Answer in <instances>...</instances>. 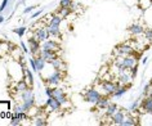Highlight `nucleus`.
<instances>
[{
	"label": "nucleus",
	"mask_w": 152,
	"mask_h": 126,
	"mask_svg": "<svg viewBox=\"0 0 152 126\" xmlns=\"http://www.w3.org/2000/svg\"><path fill=\"white\" fill-rule=\"evenodd\" d=\"M62 71H58V70H56L54 74H52L50 76H49L48 79H45V82L48 84L49 86H53V87H56L58 84L61 82V80H62Z\"/></svg>",
	"instance_id": "nucleus-6"
},
{
	"label": "nucleus",
	"mask_w": 152,
	"mask_h": 126,
	"mask_svg": "<svg viewBox=\"0 0 152 126\" xmlns=\"http://www.w3.org/2000/svg\"><path fill=\"white\" fill-rule=\"evenodd\" d=\"M41 57H43L47 62L50 63L53 59L57 58V53L53 50H41Z\"/></svg>",
	"instance_id": "nucleus-15"
},
{
	"label": "nucleus",
	"mask_w": 152,
	"mask_h": 126,
	"mask_svg": "<svg viewBox=\"0 0 152 126\" xmlns=\"http://www.w3.org/2000/svg\"><path fill=\"white\" fill-rule=\"evenodd\" d=\"M135 124H138V121H137V118L135 117H133L132 114H126V117L123 120V122H121V126H133V125H135Z\"/></svg>",
	"instance_id": "nucleus-16"
},
{
	"label": "nucleus",
	"mask_w": 152,
	"mask_h": 126,
	"mask_svg": "<svg viewBox=\"0 0 152 126\" xmlns=\"http://www.w3.org/2000/svg\"><path fill=\"white\" fill-rule=\"evenodd\" d=\"M142 108H143V112L151 113V111H152V97L151 95H148L147 98H144V101L142 103Z\"/></svg>",
	"instance_id": "nucleus-13"
},
{
	"label": "nucleus",
	"mask_w": 152,
	"mask_h": 126,
	"mask_svg": "<svg viewBox=\"0 0 152 126\" xmlns=\"http://www.w3.org/2000/svg\"><path fill=\"white\" fill-rule=\"evenodd\" d=\"M45 60L41 55H37L35 57V63H36V67H37V71H41V70H44V66H45Z\"/></svg>",
	"instance_id": "nucleus-19"
},
{
	"label": "nucleus",
	"mask_w": 152,
	"mask_h": 126,
	"mask_svg": "<svg viewBox=\"0 0 152 126\" xmlns=\"http://www.w3.org/2000/svg\"><path fill=\"white\" fill-rule=\"evenodd\" d=\"M7 3H8V0H4V1H3V4L0 5V10H4V9H5V7H7Z\"/></svg>",
	"instance_id": "nucleus-31"
},
{
	"label": "nucleus",
	"mask_w": 152,
	"mask_h": 126,
	"mask_svg": "<svg viewBox=\"0 0 152 126\" xmlns=\"http://www.w3.org/2000/svg\"><path fill=\"white\" fill-rule=\"evenodd\" d=\"M3 21H4V17H3V16H0V23H1Z\"/></svg>",
	"instance_id": "nucleus-34"
},
{
	"label": "nucleus",
	"mask_w": 152,
	"mask_h": 126,
	"mask_svg": "<svg viewBox=\"0 0 152 126\" xmlns=\"http://www.w3.org/2000/svg\"><path fill=\"white\" fill-rule=\"evenodd\" d=\"M129 32H130L132 35H134V36H138V35H142V34H144V28L140 25L134 23V25H132L130 27H129Z\"/></svg>",
	"instance_id": "nucleus-12"
},
{
	"label": "nucleus",
	"mask_w": 152,
	"mask_h": 126,
	"mask_svg": "<svg viewBox=\"0 0 152 126\" xmlns=\"http://www.w3.org/2000/svg\"><path fill=\"white\" fill-rule=\"evenodd\" d=\"M117 111H119V107L115 103H110L108 107L106 108V117H112L113 114H115Z\"/></svg>",
	"instance_id": "nucleus-18"
},
{
	"label": "nucleus",
	"mask_w": 152,
	"mask_h": 126,
	"mask_svg": "<svg viewBox=\"0 0 152 126\" xmlns=\"http://www.w3.org/2000/svg\"><path fill=\"white\" fill-rule=\"evenodd\" d=\"M72 3H74V0H62V1H61V7H67V8H70Z\"/></svg>",
	"instance_id": "nucleus-27"
},
{
	"label": "nucleus",
	"mask_w": 152,
	"mask_h": 126,
	"mask_svg": "<svg viewBox=\"0 0 152 126\" xmlns=\"http://www.w3.org/2000/svg\"><path fill=\"white\" fill-rule=\"evenodd\" d=\"M53 90H54V87H47V95H48V97H53Z\"/></svg>",
	"instance_id": "nucleus-29"
},
{
	"label": "nucleus",
	"mask_w": 152,
	"mask_h": 126,
	"mask_svg": "<svg viewBox=\"0 0 152 126\" xmlns=\"http://www.w3.org/2000/svg\"><path fill=\"white\" fill-rule=\"evenodd\" d=\"M144 39H147L148 41H152V30L151 28L144 30Z\"/></svg>",
	"instance_id": "nucleus-26"
},
{
	"label": "nucleus",
	"mask_w": 152,
	"mask_h": 126,
	"mask_svg": "<svg viewBox=\"0 0 152 126\" xmlns=\"http://www.w3.org/2000/svg\"><path fill=\"white\" fill-rule=\"evenodd\" d=\"M61 47L59 44H57L54 40H45L44 43H41V50H53V52H57L59 50Z\"/></svg>",
	"instance_id": "nucleus-7"
},
{
	"label": "nucleus",
	"mask_w": 152,
	"mask_h": 126,
	"mask_svg": "<svg viewBox=\"0 0 152 126\" xmlns=\"http://www.w3.org/2000/svg\"><path fill=\"white\" fill-rule=\"evenodd\" d=\"M113 53L116 57H126V55H135V49L129 43H121L117 47H115Z\"/></svg>",
	"instance_id": "nucleus-2"
},
{
	"label": "nucleus",
	"mask_w": 152,
	"mask_h": 126,
	"mask_svg": "<svg viewBox=\"0 0 152 126\" xmlns=\"http://www.w3.org/2000/svg\"><path fill=\"white\" fill-rule=\"evenodd\" d=\"M49 36L50 35H49V32L47 30V26H41V27L36 28L35 31H34V37H35L36 40H39L40 43H44L45 40H48Z\"/></svg>",
	"instance_id": "nucleus-5"
},
{
	"label": "nucleus",
	"mask_w": 152,
	"mask_h": 126,
	"mask_svg": "<svg viewBox=\"0 0 152 126\" xmlns=\"http://www.w3.org/2000/svg\"><path fill=\"white\" fill-rule=\"evenodd\" d=\"M30 64H31V67L34 68V71H37V67H36V63H35V58L30 60Z\"/></svg>",
	"instance_id": "nucleus-30"
},
{
	"label": "nucleus",
	"mask_w": 152,
	"mask_h": 126,
	"mask_svg": "<svg viewBox=\"0 0 152 126\" xmlns=\"http://www.w3.org/2000/svg\"><path fill=\"white\" fill-rule=\"evenodd\" d=\"M0 47H1V41H0Z\"/></svg>",
	"instance_id": "nucleus-35"
},
{
	"label": "nucleus",
	"mask_w": 152,
	"mask_h": 126,
	"mask_svg": "<svg viewBox=\"0 0 152 126\" xmlns=\"http://www.w3.org/2000/svg\"><path fill=\"white\" fill-rule=\"evenodd\" d=\"M63 95H66V94H64V91H63V89H58V87H54V90H53V98L58 99V98H61V97H63Z\"/></svg>",
	"instance_id": "nucleus-23"
},
{
	"label": "nucleus",
	"mask_w": 152,
	"mask_h": 126,
	"mask_svg": "<svg viewBox=\"0 0 152 126\" xmlns=\"http://www.w3.org/2000/svg\"><path fill=\"white\" fill-rule=\"evenodd\" d=\"M40 14H41V12H36L35 14H32V17H31V18H36L37 16H40Z\"/></svg>",
	"instance_id": "nucleus-33"
},
{
	"label": "nucleus",
	"mask_w": 152,
	"mask_h": 126,
	"mask_svg": "<svg viewBox=\"0 0 152 126\" xmlns=\"http://www.w3.org/2000/svg\"><path fill=\"white\" fill-rule=\"evenodd\" d=\"M70 13H71V9L67 8V7H59V8H58V14L62 18H66Z\"/></svg>",
	"instance_id": "nucleus-21"
},
{
	"label": "nucleus",
	"mask_w": 152,
	"mask_h": 126,
	"mask_svg": "<svg viewBox=\"0 0 152 126\" xmlns=\"http://www.w3.org/2000/svg\"><path fill=\"white\" fill-rule=\"evenodd\" d=\"M126 89H128V85H120L119 87H117V90L115 91V97H121L125 91H126Z\"/></svg>",
	"instance_id": "nucleus-22"
},
{
	"label": "nucleus",
	"mask_w": 152,
	"mask_h": 126,
	"mask_svg": "<svg viewBox=\"0 0 152 126\" xmlns=\"http://www.w3.org/2000/svg\"><path fill=\"white\" fill-rule=\"evenodd\" d=\"M47 30L49 32V35L53 36V37H61V32H59V26L57 25H52V23H48L47 26Z\"/></svg>",
	"instance_id": "nucleus-10"
},
{
	"label": "nucleus",
	"mask_w": 152,
	"mask_h": 126,
	"mask_svg": "<svg viewBox=\"0 0 152 126\" xmlns=\"http://www.w3.org/2000/svg\"><path fill=\"white\" fill-rule=\"evenodd\" d=\"M108 104H110L108 97H107V95H102V98L97 102L96 106H97V108H99V109H106L108 107Z\"/></svg>",
	"instance_id": "nucleus-17"
},
{
	"label": "nucleus",
	"mask_w": 152,
	"mask_h": 126,
	"mask_svg": "<svg viewBox=\"0 0 152 126\" xmlns=\"http://www.w3.org/2000/svg\"><path fill=\"white\" fill-rule=\"evenodd\" d=\"M133 77H134V75L130 74L129 72V70L126 71H123V72H120V74H117V80L116 81L121 84V85H130V82L133 81Z\"/></svg>",
	"instance_id": "nucleus-4"
},
{
	"label": "nucleus",
	"mask_w": 152,
	"mask_h": 126,
	"mask_svg": "<svg viewBox=\"0 0 152 126\" xmlns=\"http://www.w3.org/2000/svg\"><path fill=\"white\" fill-rule=\"evenodd\" d=\"M120 85L121 84H119L117 81L115 82L111 80H101V93L103 95H107V97L113 95Z\"/></svg>",
	"instance_id": "nucleus-1"
},
{
	"label": "nucleus",
	"mask_w": 152,
	"mask_h": 126,
	"mask_svg": "<svg viewBox=\"0 0 152 126\" xmlns=\"http://www.w3.org/2000/svg\"><path fill=\"white\" fill-rule=\"evenodd\" d=\"M16 31V34L18 36H23V34L26 32V27H20V28H17V30H14Z\"/></svg>",
	"instance_id": "nucleus-28"
},
{
	"label": "nucleus",
	"mask_w": 152,
	"mask_h": 126,
	"mask_svg": "<svg viewBox=\"0 0 152 126\" xmlns=\"http://www.w3.org/2000/svg\"><path fill=\"white\" fill-rule=\"evenodd\" d=\"M47 106L50 107V109L54 111V112H59V111L62 109V106H61V103L58 102V99H56V98H53V97H49L48 98Z\"/></svg>",
	"instance_id": "nucleus-9"
},
{
	"label": "nucleus",
	"mask_w": 152,
	"mask_h": 126,
	"mask_svg": "<svg viewBox=\"0 0 152 126\" xmlns=\"http://www.w3.org/2000/svg\"><path fill=\"white\" fill-rule=\"evenodd\" d=\"M32 9H34V7H28V8H26V9H25V12H23V13H28V12H31Z\"/></svg>",
	"instance_id": "nucleus-32"
},
{
	"label": "nucleus",
	"mask_w": 152,
	"mask_h": 126,
	"mask_svg": "<svg viewBox=\"0 0 152 126\" xmlns=\"http://www.w3.org/2000/svg\"><path fill=\"white\" fill-rule=\"evenodd\" d=\"M126 114H128V112H126L125 109H119V111H117V112L111 117L112 125H120L121 122H123L124 118L126 117Z\"/></svg>",
	"instance_id": "nucleus-8"
},
{
	"label": "nucleus",
	"mask_w": 152,
	"mask_h": 126,
	"mask_svg": "<svg viewBox=\"0 0 152 126\" xmlns=\"http://www.w3.org/2000/svg\"><path fill=\"white\" fill-rule=\"evenodd\" d=\"M152 4V0H138V5L142 9H146L148 8Z\"/></svg>",
	"instance_id": "nucleus-24"
},
{
	"label": "nucleus",
	"mask_w": 152,
	"mask_h": 126,
	"mask_svg": "<svg viewBox=\"0 0 152 126\" xmlns=\"http://www.w3.org/2000/svg\"><path fill=\"white\" fill-rule=\"evenodd\" d=\"M50 64L53 67H54V70H58V71H66V64L63 63V60L61 59V58H58V57H57V58H54L50 62Z\"/></svg>",
	"instance_id": "nucleus-11"
},
{
	"label": "nucleus",
	"mask_w": 152,
	"mask_h": 126,
	"mask_svg": "<svg viewBox=\"0 0 152 126\" xmlns=\"http://www.w3.org/2000/svg\"><path fill=\"white\" fill-rule=\"evenodd\" d=\"M83 95H84L85 101L89 102V103H93V104H97V102L99 101V99L102 98V94L101 91H98L97 89H93V87H88L84 93H83Z\"/></svg>",
	"instance_id": "nucleus-3"
},
{
	"label": "nucleus",
	"mask_w": 152,
	"mask_h": 126,
	"mask_svg": "<svg viewBox=\"0 0 152 126\" xmlns=\"http://www.w3.org/2000/svg\"><path fill=\"white\" fill-rule=\"evenodd\" d=\"M32 124L36 126H45V125H48V122H47V118L45 117L37 116V117H35V120L32 121Z\"/></svg>",
	"instance_id": "nucleus-20"
},
{
	"label": "nucleus",
	"mask_w": 152,
	"mask_h": 126,
	"mask_svg": "<svg viewBox=\"0 0 152 126\" xmlns=\"http://www.w3.org/2000/svg\"><path fill=\"white\" fill-rule=\"evenodd\" d=\"M28 87H31V86L27 84V81H25V79H22L16 84V89L14 90L18 91V93H23V91H26Z\"/></svg>",
	"instance_id": "nucleus-14"
},
{
	"label": "nucleus",
	"mask_w": 152,
	"mask_h": 126,
	"mask_svg": "<svg viewBox=\"0 0 152 126\" xmlns=\"http://www.w3.org/2000/svg\"><path fill=\"white\" fill-rule=\"evenodd\" d=\"M21 118L17 116V114H13V117H12V121H10V125H14V126H18V125H21Z\"/></svg>",
	"instance_id": "nucleus-25"
}]
</instances>
